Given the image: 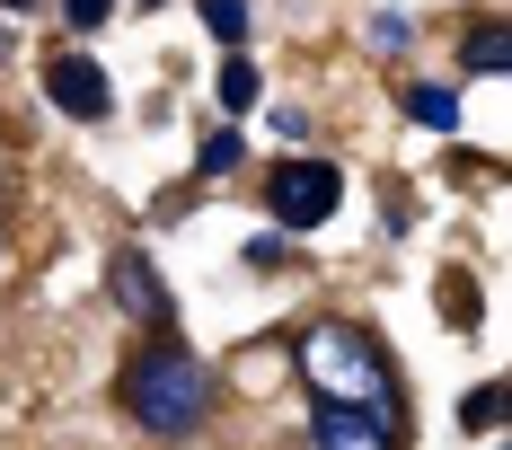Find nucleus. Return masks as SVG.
Wrapping results in <instances>:
<instances>
[{
	"mask_svg": "<svg viewBox=\"0 0 512 450\" xmlns=\"http://www.w3.org/2000/svg\"><path fill=\"white\" fill-rule=\"evenodd\" d=\"M0 265H9V239H0Z\"/></svg>",
	"mask_w": 512,
	"mask_h": 450,
	"instance_id": "obj_17",
	"label": "nucleus"
},
{
	"mask_svg": "<svg viewBox=\"0 0 512 450\" xmlns=\"http://www.w3.org/2000/svg\"><path fill=\"white\" fill-rule=\"evenodd\" d=\"M45 98L62 106V115H80V124H106V115H115V80H106L89 53H53L45 62Z\"/></svg>",
	"mask_w": 512,
	"mask_h": 450,
	"instance_id": "obj_4",
	"label": "nucleus"
},
{
	"mask_svg": "<svg viewBox=\"0 0 512 450\" xmlns=\"http://www.w3.org/2000/svg\"><path fill=\"white\" fill-rule=\"evenodd\" d=\"M0 9H9V18H27V9H45V0H0Z\"/></svg>",
	"mask_w": 512,
	"mask_h": 450,
	"instance_id": "obj_16",
	"label": "nucleus"
},
{
	"mask_svg": "<svg viewBox=\"0 0 512 450\" xmlns=\"http://www.w3.org/2000/svg\"><path fill=\"white\" fill-rule=\"evenodd\" d=\"M115 9H124V0H62V18H71L80 36H98V27L115 18Z\"/></svg>",
	"mask_w": 512,
	"mask_h": 450,
	"instance_id": "obj_12",
	"label": "nucleus"
},
{
	"mask_svg": "<svg viewBox=\"0 0 512 450\" xmlns=\"http://www.w3.org/2000/svg\"><path fill=\"white\" fill-rule=\"evenodd\" d=\"M468 424L495 433V424H504V389H468Z\"/></svg>",
	"mask_w": 512,
	"mask_h": 450,
	"instance_id": "obj_13",
	"label": "nucleus"
},
{
	"mask_svg": "<svg viewBox=\"0 0 512 450\" xmlns=\"http://www.w3.org/2000/svg\"><path fill=\"white\" fill-rule=\"evenodd\" d=\"M292 362H301V380L318 389V406H362V415H380V424H398V371L380 362V345L345 327V318H318L292 336Z\"/></svg>",
	"mask_w": 512,
	"mask_h": 450,
	"instance_id": "obj_1",
	"label": "nucleus"
},
{
	"mask_svg": "<svg viewBox=\"0 0 512 450\" xmlns=\"http://www.w3.org/2000/svg\"><path fill=\"white\" fill-rule=\"evenodd\" d=\"M142 9H151V0H142Z\"/></svg>",
	"mask_w": 512,
	"mask_h": 450,
	"instance_id": "obj_18",
	"label": "nucleus"
},
{
	"mask_svg": "<svg viewBox=\"0 0 512 450\" xmlns=\"http://www.w3.org/2000/svg\"><path fill=\"white\" fill-rule=\"evenodd\" d=\"M204 27L221 45H239V36H248V0H204Z\"/></svg>",
	"mask_w": 512,
	"mask_h": 450,
	"instance_id": "obj_10",
	"label": "nucleus"
},
{
	"mask_svg": "<svg viewBox=\"0 0 512 450\" xmlns=\"http://www.w3.org/2000/svg\"><path fill=\"white\" fill-rule=\"evenodd\" d=\"M212 89H221V106H230V115H248V106L265 98V80H256V62H248V53H230V62H221V80H212Z\"/></svg>",
	"mask_w": 512,
	"mask_h": 450,
	"instance_id": "obj_8",
	"label": "nucleus"
},
{
	"mask_svg": "<svg viewBox=\"0 0 512 450\" xmlns=\"http://www.w3.org/2000/svg\"><path fill=\"white\" fill-rule=\"evenodd\" d=\"M265 203H274L283 230H318V221L345 203V177H336V159H283V168L265 177Z\"/></svg>",
	"mask_w": 512,
	"mask_h": 450,
	"instance_id": "obj_3",
	"label": "nucleus"
},
{
	"mask_svg": "<svg viewBox=\"0 0 512 450\" xmlns=\"http://www.w3.org/2000/svg\"><path fill=\"white\" fill-rule=\"evenodd\" d=\"M195 168H204V177H221V168H239V133H230V124H221V133H204V150H195Z\"/></svg>",
	"mask_w": 512,
	"mask_h": 450,
	"instance_id": "obj_11",
	"label": "nucleus"
},
{
	"mask_svg": "<svg viewBox=\"0 0 512 450\" xmlns=\"http://www.w3.org/2000/svg\"><path fill=\"white\" fill-rule=\"evenodd\" d=\"M309 450H398V424L362 406H309Z\"/></svg>",
	"mask_w": 512,
	"mask_h": 450,
	"instance_id": "obj_5",
	"label": "nucleus"
},
{
	"mask_svg": "<svg viewBox=\"0 0 512 450\" xmlns=\"http://www.w3.org/2000/svg\"><path fill=\"white\" fill-rule=\"evenodd\" d=\"M407 115L424 124V133H451V124H460V89H442V80H415V89H407Z\"/></svg>",
	"mask_w": 512,
	"mask_h": 450,
	"instance_id": "obj_7",
	"label": "nucleus"
},
{
	"mask_svg": "<svg viewBox=\"0 0 512 450\" xmlns=\"http://www.w3.org/2000/svg\"><path fill=\"white\" fill-rule=\"evenodd\" d=\"M106 292H115V309H133V318L168 327V292H159V274H151V256H142V248H124L115 265H106Z\"/></svg>",
	"mask_w": 512,
	"mask_h": 450,
	"instance_id": "obj_6",
	"label": "nucleus"
},
{
	"mask_svg": "<svg viewBox=\"0 0 512 450\" xmlns=\"http://www.w3.org/2000/svg\"><path fill=\"white\" fill-rule=\"evenodd\" d=\"M124 406H133V424H142V433L186 442V433H204V424H212V371H204L186 345H168V336H159V345L124 371Z\"/></svg>",
	"mask_w": 512,
	"mask_h": 450,
	"instance_id": "obj_2",
	"label": "nucleus"
},
{
	"mask_svg": "<svg viewBox=\"0 0 512 450\" xmlns=\"http://www.w3.org/2000/svg\"><path fill=\"white\" fill-rule=\"evenodd\" d=\"M512 62V45H504V27H477V36H468V71H486V80H495V71H504Z\"/></svg>",
	"mask_w": 512,
	"mask_h": 450,
	"instance_id": "obj_9",
	"label": "nucleus"
},
{
	"mask_svg": "<svg viewBox=\"0 0 512 450\" xmlns=\"http://www.w3.org/2000/svg\"><path fill=\"white\" fill-rule=\"evenodd\" d=\"M407 36H415V27L398 18V9H389V18H371V53H407Z\"/></svg>",
	"mask_w": 512,
	"mask_h": 450,
	"instance_id": "obj_14",
	"label": "nucleus"
},
{
	"mask_svg": "<svg viewBox=\"0 0 512 450\" xmlns=\"http://www.w3.org/2000/svg\"><path fill=\"white\" fill-rule=\"evenodd\" d=\"M248 265H256V274H283V230H265V239H248Z\"/></svg>",
	"mask_w": 512,
	"mask_h": 450,
	"instance_id": "obj_15",
	"label": "nucleus"
}]
</instances>
